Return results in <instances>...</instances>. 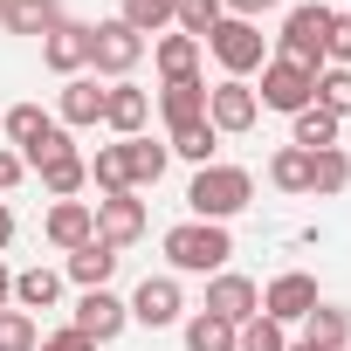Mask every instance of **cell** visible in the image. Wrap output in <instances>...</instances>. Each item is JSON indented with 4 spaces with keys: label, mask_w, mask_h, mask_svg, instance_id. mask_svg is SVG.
<instances>
[{
    "label": "cell",
    "mask_w": 351,
    "mask_h": 351,
    "mask_svg": "<svg viewBox=\"0 0 351 351\" xmlns=\"http://www.w3.org/2000/svg\"><path fill=\"white\" fill-rule=\"evenodd\" d=\"M0 8H8V0H0Z\"/></svg>",
    "instance_id": "cell-44"
},
{
    "label": "cell",
    "mask_w": 351,
    "mask_h": 351,
    "mask_svg": "<svg viewBox=\"0 0 351 351\" xmlns=\"http://www.w3.org/2000/svg\"><path fill=\"white\" fill-rule=\"evenodd\" d=\"M8 241H14V207L0 200V248H8Z\"/></svg>",
    "instance_id": "cell-42"
},
{
    "label": "cell",
    "mask_w": 351,
    "mask_h": 351,
    "mask_svg": "<svg viewBox=\"0 0 351 351\" xmlns=\"http://www.w3.org/2000/svg\"><path fill=\"white\" fill-rule=\"evenodd\" d=\"M42 234H49L62 255H76V248L97 234V207H90V200H56V207H49V221H42Z\"/></svg>",
    "instance_id": "cell-14"
},
{
    "label": "cell",
    "mask_w": 351,
    "mask_h": 351,
    "mask_svg": "<svg viewBox=\"0 0 351 351\" xmlns=\"http://www.w3.org/2000/svg\"><path fill=\"white\" fill-rule=\"evenodd\" d=\"M138 234H145V200H138V193H104V200H97V241L131 248Z\"/></svg>",
    "instance_id": "cell-11"
},
{
    "label": "cell",
    "mask_w": 351,
    "mask_h": 351,
    "mask_svg": "<svg viewBox=\"0 0 351 351\" xmlns=\"http://www.w3.org/2000/svg\"><path fill=\"white\" fill-rule=\"evenodd\" d=\"M49 124H56V117H42L35 104H14V110H8V138H14L21 152H28V145H35V138H42Z\"/></svg>",
    "instance_id": "cell-36"
},
{
    "label": "cell",
    "mask_w": 351,
    "mask_h": 351,
    "mask_svg": "<svg viewBox=\"0 0 351 351\" xmlns=\"http://www.w3.org/2000/svg\"><path fill=\"white\" fill-rule=\"evenodd\" d=\"M255 200V180H248V165H200L193 172V186H186V207L193 221H228Z\"/></svg>",
    "instance_id": "cell-2"
},
{
    "label": "cell",
    "mask_w": 351,
    "mask_h": 351,
    "mask_svg": "<svg viewBox=\"0 0 351 351\" xmlns=\"http://www.w3.org/2000/svg\"><path fill=\"white\" fill-rule=\"evenodd\" d=\"M228 255H234V241H228L221 221H180V228L165 234V262L180 269V276H221Z\"/></svg>",
    "instance_id": "cell-1"
},
{
    "label": "cell",
    "mask_w": 351,
    "mask_h": 351,
    "mask_svg": "<svg viewBox=\"0 0 351 351\" xmlns=\"http://www.w3.org/2000/svg\"><path fill=\"white\" fill-rule=\"evenodd\" d=\"M35 351H97V344H90V337H83V330L69 324V330H56V337H42Z\"/></svg>",
    "instance_id": "cell-38"
},
{
    "label": "cell",
    "mask_w": 351,
    "mask_h": 351,
    "mask_svg": "<svg viewBox=\"0 0 351 351\" xmlns=\"http://www.w3.org/2000/svg\"><path fill=\"white\" fill-rule=\"evenodd\" d=\"M56 110H62V131H69V124H76V131H83V124H104V90H97V76H69Z\"/></svg>",
    "instance_id": "cell-20"
},
{
    "label": "cell",
    "mask_w": 351,
    "mask_h": 351,
    "mask_svg": "<svg viewBox=\"0 0 351 351\" xmlns=\"http://www.w3.org/2000/svg\"><path fill=\"white\" fill-rule=\"evenodd\" d=\"M289 351H317V344H303V337H296V344H289Z\"/></svg>",
    "instance_id": "cell-43"
},
{
    "label": "cell",
    "mask_w": 351,
    "mask_h": 351,
    "mask_svg": "<svg viewBox=\"0 0 351 351\" xmlns=\"http://www.w3.org/2000/svg\"><path fill=\"white\" fill-rule=\"evenodd\" d=\"M110 276H117V248L90 234V241L69 255V282H76V289H110Z\"/></svg>",
    "instance_id": "cell-17"
},
{
    "label": "cell",
    "mask_w": 351,
    "mask_h": 351,
    "mask_svg": "<svg viewBox=\"0 0 351 351\" xmlns=\"http://www.w3.org/2000/svg\"><path fill=\"white\" fill-rule=\"evenodd\" d=\"M21 172H28L21 152H0V193H14V186H21Z\"/></svg>",
    "instance_id": "cell-39"
},
{
    "label": "cell",
    "mask_w": 351,
    "mask_h": 351,
    "mask_svg": "<svg viewBox=\"0 0 351 351\" xmlns=\"http://www.w3.org/2000/svg\"><path fill=\"white\" fill-rule=\"evenodd\" d=\"M117 145H124V172H131V193H145V186H158V180H165V165H172V152H165V145H152L145 131H138V138H117Z\"/></svg>",
    "instance_id": "cell-16"
},
{
    "label": "cell",
    "mask_w": 351,
    "mask_h": 351,
    "mask_svg": "<svg viewBox=\"0 0 351 351\" xmlns=\"http://www.w3.org/2000/svg\"><path fill=\"white\" fill-rule=\"evenodd\" d=\"M124 324H131V303H117L110 289H83V303H76V330H83L90 344H110Z\"/></svg>",
    "instance_id": "cell-12"
},
{
    "label": "cell",
    "mask_w": 351,
    "mask_h": 351,
    "mask_svg": "<svg viewBox=\"0 0 351 351\" xmlns=\"http://www.w3.org/2000/svg\"><path fill=\"white\" fill-rule=\"evenodd\" d=\"M269 180H276L282 193H310V152H296V145H282V152L269 158Z\"/></svg>",
    "instance_id": "cell-32"
},
{
    "label": "cell",
    "mask_w": 351,
    "mask_h": 351,
    "mask_svg": "<svg viewBox=\"0 0 351 351\" xmlns=\"http://www.w3.org/2000/svg\"><path fill=\"white\" fill-rule=\"evenodd\" d=\"M324 56H330V69H351V14H330V35H324Z\"/></svg>",
    "instance_id": "cell-37"
},
{
    "label": "cell",
    "mask_w": 351,
    "mask_h": 351,
    "mask_svg": "<svg viewBox=\"0 0 351 351\" xmlns=\"http://www.w3.org/2000/svg\"><path fill=\"white\" fill-rule=\"evenodd\" d=\"M186 351H234V324H221V317H193L186 324Z\"/></svg>",
    "instance_id": "cell-34"
},
{
    "label": "cell",
    "mask_w": 351,
    "mask_h": 351,
    "mask_svg": "<svg viewBox=\"0 0 351 351\" xmlns=\"http://www.w3.org/2000/svg\"><path fill=\"white\" fill-rule=\"evenodd\" d=\"M42 62H49L56 76H83V69H90V28H83V21L49 28V35H42Z\"/></svg>",
    "instance_id": "cell-13"
},
{
    "label": "cell",
    "mask_w": 351,
    "mask_h": 351,
    "mask_svg": "<svg viewBox=\"0 0 351 351\" xmlns=\"http://www.w3.org/2000/svg\"><path fill=\"white\" fill-rule=\"evenodd\" d=\"M90 180H97V193H131L124 145H97V158H90Z\"/></svg>",
    "instance_id": "cell-31"
},
{
    "label": "cell",
    "mask_w": 351,
    "mask_h": 351,
    "mask_svg": "<svg viewBox=\"0 0 351 351\" xmlns=\"http://www.w3.org/2000/svg\"><path fill=\"white\" fill-rule=\"evenodd\" d=\"M165 152H172V158H193V165H214L221 131H214L207 117H193V124H165Z\"/></svg>",
    "instance_id": "cell-18"
},
{
    "label": "cell",
    "mask_w": 351,
    "mask_h": 351,
    "mask_svg": "<svg viewBox=\"0 0 351 351\" xmlns=\"http://www.w3.org/2000/svg\"><path fill=\"white\" fill-rule=\"evenodd\" d=\"M56 296H62V276L56 269H21L14 276V310H56Z\"/></svg>",
    "instance_id": "cell-25"
},
{
    "label": "cell",
    "mask_w": 351,
    "mask_h": 351,
    "mask_svg": "<svg viewBox=\"0 0 351 351\" xmlns=\"http://www.w3.org/2000/svg\"><path fill=\"white\" fill-rule=\"evenodd\" d=\"M289 145H296V152H330V145H337V117H330V110H317V104H310V110H296Z\"/></svg>",
    "instance_id": "cell-26"
},
{
    "label": "cell",
    "mask_w": 351,
    "mask_h": 351,
    "mask_svg": "<svg viewBox=\"0 0 351 351\" xmlns=\"http://www.w3.org/2000/svg\"><path fill=\"white\" fill-rule=\"evenodd\" d=\"M145 117H152V97H145L138 83H110V90H104V124H110L117 138H138Z\"/></svg>",
    "instance_id": "cell-15"
},
{
    "label": "cell",
    "mask_w": 351,
    "mask_h": 351,
    "mask_svg": "<svg viewBox=\"0 0 351 351\" xmlns=\"http://www.w3.org/2000/svg\"><path fill=\"white\" fill-rule=\"evenodd\" d=\"M158 110H165V124H193V117H207V83H200V76L165 83V90H158Z\"/></svg>",
    "instance_id": "cell-24"
},
{
    "label": "cell",
    "mask_w": 351,
    "mask_h": 351,
    "mask_svg": "<svg viewBox=\"0 0 351 351\" xmlns=\"http://www.w3.org/2000/svg\"><path fill=\"white\" fill-rule=\"evenodd\" d=\"M0 28L8 35H49V28H62V0H8Z\"/></svg>",
    "instance_id": "cell-19"
},
{
    "label": "cell",
    "mask_w": 351,
    "mask_h": 351,
    "mask_svg": "<svg viewBox=\"0 0 351 351\" xmlns=\"http://www.w3.org/2000/svg\"><path fill=\"white\" fill-rule=\"evenodd\" d=\"M344 351H351V344H344Z\"/></svg>",
    "instance_id": "cell-45"
},
{
    "label": "cell",
    "mask_w": 351,
    "mask_h": 351,
    "mask_svg": "<svg viewBox=\"0 0 351 351\" xmlns=\"http://www.w3.org/2000/svg\"><path fill=\"white\" fill-rule=\"evenodd\" d=\"M262 110H282V117H296V110H310L317 104V76L310 69H296V62H282V56H269L262 62V97H255Z\"/></svg>",
    "instance_id": "cell-5"
},
{
    "label": "cell",
    "mask_w": 351,
    "mask_h": 351,
    "mask_svg": "<svg viewBox=\"0 0 351 351\" xmlns=\"http://www.w3.org/2000/svg\"><path fill=\"white\" fill-rule=\"evenodd\" d=\"M35 172H42V193H56V200H76V193L90 186V158H83V152H62V158H42Z\"/></svg>",
    "instance_id": "cell-21"
},
{
    "label": "cell",
    "mask_w": 351,
    "mask_h": 351,
    "mask_svg": "<svg viewBox=\"0 0 351 351\" xmlns=\"http://www.w3.org/2000/svg\"><path fill=\"white\" fill-rule=\"evenodd\" d=\"M221 21H228V8H221V0H180V14H172V28H180V35H193V42H207Z\"/></svg>",
    "instance_id": "cell-29"
},
{
    "label": "cell",
    "mask_w": 351,
    "mask_h": 351,
    "mask_svg": "<svg viewBox=\"0 0 351 351\" xmlns=\"http://www.w3.org/2000/svg\"><path fill=\"white\" fill-rule=\"evenodd\" d=\"M317 110H330L337 124L351 117V69H317Z\"/></svg>",
    "instance_id": "cell-33"
},
{
    "label": "cell",
    "mask_w": 351,
    "mask_h": 351,
    "mask_svg": "<svg viewBox=\"0 0 351 351\" xmlns=\"http://www.w3.org/2000/svg\"><path fill=\"white\" fill-rule=\"evenodd\" d=\"M330 14H337V8H324V0L289 8V14H282V49H276V56L317 76V62H324V35H330Z\"/></svg>",
    "instance_id": "cell-3"
},
{
    "label": "cell",
    "mask_w": 351,
    "mask_h": 351,
    "mask_svg": "<svg viewBox=\"0 0 351 351\" xmlns=\"http://www.w3.org/2000/svg\"><path fill=\"white\" fill-rule=\"evenodd\" d=\"M262 310V289L248 282V276H234V269H221V276H207V317H221V324H248Z\"/></svg>",
    "instance_id": "cell-8"
},
{
    "label": "cell",
    "mask_w": 351,
    "mask_h": 351,
    "mask_svg": "<svg viewBox=\"0 0 351 351\" xmlns=\"http://www.w3.org/2000/svg\"><path fill=\"white\" fill-rule=\"evenodd\" d=\"M180 310H186V296H180V282H172V276H145L138 296H131V324H145V330L180 324Z\"/></svg>",
    "instance_id": "cell-9"
},
{
    "label": "cell",
    "mask_w": 351,
    "mask_h": 351,
    "mask_svg": "<svg viewBox=\"0 0 351 351\" xmlns=\"http://www.w3.org/2000/svg\"><path fill=\"white\" fill-rule=\"evenodd\" d=\"M152 62H158L165 83H186V76H200V42H193V35H158Z\"/></svg>",
    "instance_id": "cell-23"
},
{
    "label": "cell",
    "mask_w": 351,
    "mask_h": 351,
    "mask_svg": "<svg viewBox=\"0 0 351 351\" xmlns=\"http://www.w3.org/2000/svg\"><path fill=\"white\" fill-rule=\"evenodd\" d=\"M221 8H228L234 21H255V14H269V8H276V0H221Z\"/></svg>",
    "instance_id": "cell-40"
},
{
    "label": "cell",
    "mask_w": 351,
    "mask_h": 351,
    "mask_svg": "<svg viewBox=\"0 0 351 351\" xmlns=\"http://www.w3.org/2000/svg\"><path fill=\"white\" fill-rule=\"evenodd\" d=\"M0 310H14V269L0 262Z\"/></svg>",
    "instance_id": "cell-41"
},
{
    "label": "cell",
    "mask_w": 351,
    "mask_h": 351,
    "mask_svg": "<svg viewBox=\"0 0 351 351\" xmlns=\"http://www.w3.org/2000/svg\"><path fill=\"white\" fill-rule=\"evenodd\" d=\"M303 344H317V351H344V344H351V310L317 303V310L303 317Z\"/></svg>",
    "instance_id": "cell-22"
},
{
    "label": "cell",
    "mask_w": 351,
    "mask_h": 351,
    "mask_svg": "<svg viewBox=\"0 0 351 351\" xmlns=\"http://www.w3.org/2000/svg\"><path fill=\"white\" fill-rule=\"evenodd\" d=\"M172 14H180V0H124V28L131 35H158V28H172Z\"/></svg>",
    "instance_id": "cell-28"
},
{
    "label": "cell",
    "mask_w": 351,
    "mask_h": 351,
    "mask_svg": "<svg viewBox=\"0 0 351 351\" xmlns=\"http://www.w3.org/2000/svg\"><path fill=\"white\" fill-rule=\"evenodd\" d=\"M35 344H42V330L28 310H0V351H35Z\"/></svg>",
    "instance_id": "cell-35"
},
{
    "label": "cell",
    "mask_w": 351,
    "mask_h": 351,
    "mask_svg": "<svg viewBox=\"0 0 351 351\" xmlns=\"http://www.w3.org/2000/svg\"><path fill=\"white\" fill-rule=\"evenodd\" d=\"M344 186H351V158H344L337 145H330V152H310V193L330 200V193H344Z\"/></svg>",
    "instance_id": "cell-27"
},
{
    "label": "cell",
    "mask_w": 351,
    "mask_h": 351,
    "mask_svg": "<svg viewBox=\"0 0 351 351\" xmlns=\"http://www.w3.org/2000/svg\"><path fill=\"white\" fill-rule=\"evenodd\" d=\"M138 56H145V35H131L124 21H97V28H90V69H97V76L124 83V76L138 69Z\"/></svg>",
    "instance_id": "cell-6"
},
{
    "label": "cell",
    "mask_w": 351,
    "mask_h": 351,
    "mask_svg": "<svg viewBox=\"0 0 351 351\" xmlns=\"http://www.w3.org/2000/svg\"><path fill=\"white\" fill-rule=\"evenodd\" d=\"M234 351H289V330H282L276 317H262V310H255V317L234 330Z\"/></svg>",
    "instance_id": "cell-30"
},
{
    "label": "cell",
    "mask_w": 351,
    "mask_h": 351,
    "mask_svg": "<svg viewBox=\"0 0 351 351\" xmlns=\"http://www.w3.org/2000/svg\"><path fill=\"white\" fill-rule=\"evenodd\" d=\"M255 117H262V104H255L248 83L228 76V83L207 90V124H214V131H255Z\"/></svg>",
    "instance_id": "cell-10"
},
{
    "label": "cell",
    "mask_w": 351,
    "mask_h": 351,
    "mask_svg": "<svg viewBox=\"0 0 351 351\" xmlns=\"http://www.w3.org/2000/svg\"><path fill=\"white\" fill-rule=\"evenodd\" d=\"M207 49H214V62H221L234 83H241L248 69H262V62H269V42H262V28H255V21H234V14H228V21L207 35Z\"/></svg>",
    "instance_id": "cell-4"
},
{
    "label": "cell",
    "mask_w": 351,
    "mask_h": 351,
    "mask_svg": "<svg viewBox=\"0 0 351 351\" xmlns=\"http://www.w3.org/2000/svg\"><path fill=\"white\" fill-rule=\"evenodd\" d=\"M317 303H324V296H317V276H303V269H289V276H276V282L262 289V317H276L282 330L303 324Z\"/></svg>",
    "instance_id": "cell-7"
}]
</instances>
